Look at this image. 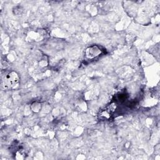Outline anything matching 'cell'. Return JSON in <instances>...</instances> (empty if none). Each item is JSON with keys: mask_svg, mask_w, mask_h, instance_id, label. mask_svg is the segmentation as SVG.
<instances>
[{"mask_svg": "<svg viewBox=\"0 0 160 160\" xmlns=\"http://www.w3.org/2000/svg\"><path fill=\"white\" fill-rule=\"evenodd\" d=\"M86 56L88 58H94L96 56H98L99 53H101V50L99 49V48L98 46H92L89 48L87 50H86Z\"/></svg>", "mask_w": 160, "mask_h": 160, "instance_id": "2", "label": "cell"}, {"mask_svg": "<svg viewBox=\"0 0 160 160\" xmlns=\"http://www.w3.org/2000/svg\"><path fill=\"white\" fill-rule=\"evenodd\" d=\"M19 82V77L18 74L14 72L11 71L8 72L4 78V85L6 89H14L18 86Z\"/></svg>", "mask_w": 160, "mask_h": 160, "instance_id": "1", "label": "cell"}]
</instances>
